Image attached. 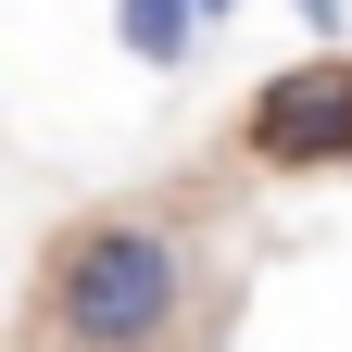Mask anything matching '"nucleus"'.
<instances>
[{
	"label": "nucleus",
	"instance_id": "3",
	"mask_svg": "<svg viewBox=\"0 0 352 352\" xmlns=\"http://www.w3.org/2000/svg\"><path fill=\"white\" fill-rule=\"evenodd\" d=\"M113 38H126V63L176 76V63L201 51V0H113Z\"/></svg>",
	"mask_w": 352,
	"mask_h": 352
},
{
	"label": "nucleus",
	"instance_id": "4",
	"mask_svg": "<svg viewBox=\"0 0 352 352\" xmlns=\"http://www.w3.org/2000/svg\"><path fill=\"white\" fill-rule=\"evenodd\" d=\"M289 13H302V25H340V13H352V0H289Z\"/></svg>",
	"mask_w": 352,
	"mask_h": 352
},
{
	"label": "nucleus",
	"instance_id": "2",
	"mask_svg": "<svg viewBox=\"0 0 352 352\" xmlns=\"http://www.w3.org/2000/svg\"><path fill=\"white\" fill-rule=\"evenodd\" d=\"M239 151H252V164H277V176L352 164V51H315V63L264 76V88H252V113H239Z\"/></svg>",
	"mask_w": 352,
	"mask_h": 352
},
{
	"label": "nucleus",
	"instance_id": "1",
	"mask_svg": "<svg viewBox=\"0 0 352 352\" xmlns=\"http://www.w3.org/2000/svg\"><path fill=\"white\" fill-rule=\"evenodd\" d=\"M176 327H189V239L164 214H88L38 252L51 352H176Z\"/></svg>",
	"mask_w": 352,
	"mask_h": 352
},
{
	"label": "nucleus",
	"instance_id": "5",
	"mask_svg": "<svg viewBox=\"0 0 352 352\" xmlns=\"http://www.w3.org/2000/svg\"><path fill=\"white\" fill-rule=\"evenodd\" d=\"M214 13H239V0H201V25H214Z\"/></svg>",
	"mask_w": 352,
	"mask_h": 352
}]
</instances>
